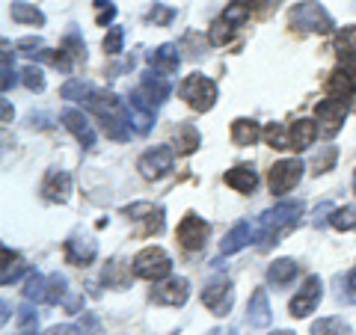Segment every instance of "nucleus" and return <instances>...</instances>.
<instances>
[{
    "label": "nucleus",
    "instance_id": "nucleus-1",
    "mask_svg": "<svg viewBox=\"0 0 356 335\" xmlns=\"http://www.w3.org/2000/svg\"><path fill=\"white\" fill-rule=\"evenodd\" d=\"M306 205L300 199H285V202L267 208L264 214L255 222V240H259V250H270L276 247L285 234H291L300 222H303Z\"/></svg>",
    "mask_w": 356,
    "mask_h": 335
},
{
    "label": "nucleus",
    "instance_id": "nucleus-2",
    "mask_svg": "<svg viewBox=\"0 0 356 335\" xmlns=\"http://www.w3.org/2000/svg\"><path fill=\"white\" fill-rule=\"evenodd\" d=\"M83 104L102 119V128L110 140H128L131 137V128H134L131 125V107L122 101L119 95L92 89V92L83 98Z\"/></svg>",
    "mask_w": 356,
    "mask_h": 335
},
{
    "label": "nucleus",
    "instance_id": "nucleus-3",
    "mask_svg": "<svg viewBox=\"0 0 356 335\" xmlns=\"http://www.w3.org/2000/svg\"><path fill=\"white\" fill-rule=\"evenodd\" d=\"M288 24H291L297 33H318V36H327L336 27V21L327 13L318 0H300L297 6H291L288 13Z\"/></svg>",
    "mask_w": 356,
    "mask_h": 335
},
{
    "label": "nucleus",
    "instance_id": "nucleus-4",
    "mask_svg": "<svg viewBox=\"0 0 356 335\" xmlns=\"http://www.w3.org/2000/svg\"><path fill=\"white\" fill-rule=\"evenodd\" d=\"M178 95H181L184 104L196 110V113H208V110L217 104V83L205 74H187L181 86H178Z\"/></svg>",
    "mask_w": 356,
    "mask_h": 335
},
{
    "label": "nucleus",
    "instance_id": "nucleus-5",
    "mask_svg": "<svg viewBox=\"0 0 356 335\" xmlns=\"http://www.w3.org/2000/svg\"><path fill=\"white\" fill-rule=\"evenodd\" d=\"M134 276L146 279V282H161V279H170L172 273V259L166 255L161 247H146L134 255Z\"/></svg>",
    "mask_w": 356,
    "mask_h": 335
},
{
    "label": "nucleus",
    "instance_id": "nucleus-6",
    "mask_svg": "<svg viewBox=\"0 0 356 335\" xmlns=\"http://www.w3.org/2000/svg\"><path fill=\"white\" fill-rule=\"evenodd\" d=\"M303 170H306V166L300 163L297 158L276 161V163L270 166V172H267V187H270V193H273V196L291 193V190L300 184V178H303Z\"/></svg>",
    "mask_w": 356,
    "mask_h": 335
},
{
    "label": "nucleus",
    "instance_id": "nucleus-7",
    "mask_svg": "<svg viewBox=\"0 0 356 335\" xmlns=\"http://www.w3.org/2000/svg\"><path fill=\"white\" fill-rule=\"evenodd\" d=\"M202 306L211 311V315L226 318L232 311V306H235V285H232V279H226V276L211 279L202 291Z\"/></svg>",
    "mask_w": 356,
    "mask_h": 335
},
{
    "label": "nucleus",
    "instance_id": "nucleus-8",
    "mask_svg": "<svg viewBox=\"0 0 356 335\" xmlns=\"http://www.w3.org/2000/svg\"><path fill=\"white\" fill-rule=\"evenodd\" d=\"M39 57L51 60V65H57L60 72L69 74L77 63H83V60H86V44H83V39L77 36V33H69V36L63 39V44H60V51H57V54L39 51Z\"/></svg>",
    "mask_w": 356,
    "mask_h": 335
},
{
    "label": "nucleus",
    "instance_id": "nucleus-9",
    "mask_svg": "<svg viewBox=\"0 0 356 335\" xmlns=\"http://www.w3.org/2000/svg\"><path fill=\"white\" fill-rule=\"evenodd\" d=\"M172 161H175V152L170 146H154V149L140 154L137 170H140L143 178H149V181H158V178L172 172Z\"/></svg>",
    "mask_w": 356,
    "mask_h": 335
},
{
    "label": "nucleus",
    "instance_id": "nucleus-10",
    "mask_svg": "<svg viewBox=\"0 0 356 335\" xmlns=\"http://www.w3.org/2000/svg\"><path fill=\"white\" fill-rule=\"evenodd\" d=\"M315 116H318V128L324 137H336L344 128V119H348V101H339V98H324V101L315 104Z\"/></svg>",
    "mask_w": 356,
    "mask_h": 335
},
{
    "label": "nucleus",
    "instance_id": "nucleus-11",
    "mask_svg": "<svg viewBox=\"0 0 356 335\" xmlns=\"http://www.w3.org/2000/svg\"><path fill=\"white\" fill-rule=\"evenodd\" d=\"M321 294H324V282H321V276H306V282H303V288L297 291V297L291 300V318H309L312 311H315V306L321 303Z\"/></svg>",
    "mask_w": 356,
    "mask_h": 335
},
{
    "label": "nucleus",
    "instance_id": "nucleus-12",
    "mask_svg": "<svg viewBox=\"0 0 356 335\" xmlns=\"http://www.w3.org/2000/svg\"><path fill=\"white\" fill-rule=\"evenodd\" d=\"M134 98H137L140 104H146L149 110H158L166 98H170V83H166L163 74H143L140 86L131 92Z\"/></svg>",
    "mask_w": 356,
    "mask_h": 335
},
{
    "label": "nucleus",
    "instance_id": "nucleus-13",
    "mask_svg": "<svg viewBox=\"0 0 356 335\" xmlns=\"http://www.w3.org/2000/svg\"><path fill=\"white\" fill-rule=\"evenodd\" d=\"M208 234H211V226H208L202 217H199V214H187L181 222H178L175 238H178V243H181L184 250L196 252V250H202V247H205Z\"/></svg>",
    "mask_w": 356,
    "mask_h": 335
},
{
    "label": "nucleus",
    "instance_id": "nucleus-14",
    "mask_svg": "<svg viewBox=\"0 0 356 335\" xmlns=\"http://www.w3.org/2000/svg\"><path fill=\"white\" fill-rule=\"evenodd\" d=\"M187 297H191V282H187L184 276H172V279H163L161 285L152 288V300L158 306H184Z\"/></svg>",
    "mask_w": 356,
    "mask_h": 335
},
{
    "label": "nucleus",
    "instance_id": "nucleus-15",
    "mask_svg": "<svg viewBox=\"0 0 356 335\" xmlns=\"http://www.w3.org/2000/svg\"><path fill=\"white\" fill-rule=\"evenodd\" d=\"M125 217L134 222H143V231L146 234H161L166 226V211L161 205L152 202H134L125 208Z\"/></svg>",
    "mask_w": 356,
    "mask_h": 335
},
{
    "label": "nucleus",
    "instance_id": "nucleus-16",
    "mask_svg": "<svg viewBox=\"0 0 356 335\" xmlns=\"http://www.w3.org/2000/svg\"><path fill=\"white\" fill-rule=\"evenodd\" d=\"M60 122L65 125V131L81 142L83 149H92L95 146V131H92V122L83 116V110H74V107H65L60 113Z\"/></svg>",
    "mask_w": 356,
    "mask_h": 335
},
{
    "label": "nucleus",
    "instance_id": "nucleus-17",
    "mask_svg": "<svg viewBox=\"0 0 356 335\" xmlns=\"http://www.w3.org/2000/svg\"><path fill=\"white\" fill-rule=\"evenodd\" d=\"M146 63L154 74H175L178 65H181V54H178L175 44H158V48L146 51Z\"/></svg>",
    "mask_w": 356,
    "mask_h": 335
},
{
    "label": "nucleus",
    "instance_id": "nucleus-18",
    "mask_svg": "<svg viewBox=\"0 0 356 335\" xmlns=\"http://www.w3.org/2000/svg\"><path fill=\"white\" fill-rule=\"evenodd\" d=\"M42 196L48 199V202H69V196H72V175L65 172V170H48V175H44V181H42Z\"/></svg>",
    "mask_w": 356,
    "mask_h": 335
},
{
    "label": "nucleus",
    "instance_id": "nucleus-19",
    "mask_svg": "<svg viewBox=\"0 0 356 335\" xmlns=\"http://www.w3.org/2000/svg\"><path fill=\"white\" fill-rule=\"evenodd\" d=\"M252 240H255V222L241 220V222H235V226H232V231L226 234V238H222L220 252H222V255H235V252H241L243 247H250Z\"/></svg>",
    "mask_w": 356,
    "mask_h": 335
},
{
    "label": "nucleus",
    "instance_id": "nucleus-20",
    "mask_svg": "<svg viewBox=\"0 0 356 335\" xmlns=\"http://www.w3.org/2000/svg\"><path fill=\"white\" fill-rule=\"evenodd\" d=\"M98 259V243L89 238H72L65 240V261L74 267H86Z\"/></svg>",
    "mask_w": 356,
    "mask_h": 335
},
{
    "label": "nucleus",
    "instance_id": "nucleus-21",
    "mask_svg": "<svg viewBox=\"0 0 356 335\" xmlns=\"http://www.w3.org/2000/svg\"><path fill=\"white\" fill-rule=\"evenodd\" d=\"M270 318H273V311H270V303H267V291L264 288H255L252 297H250V303H247V320H250V327H270Z\"/></svg>",
    "mask_w": 356,
    "mask_h": 335
},
{
    "label": "nucleus",
    "instance_id": "nucleus-22",
    "mask_svg": "<svg viewBox=\"0 0 356 335\" xmlns=\"http://www.w3.org/2000/svg\"><path fill=\"white\" fill-rule=\"evenodd\" d=\"M318 133H321L318 122H312V119H297V122H291V128H288V140H291V149H294V152H306L312 142L318 140Z\"/></svg>",
    "mask_w": 356,
    "mask_h": 335
},
{
    "label": "nucleus",
    "instance_id": "nucleus-23",
    "mask_svg": "<svg viewBox=\"0 0 356 335\" xmlns=\"http://www.w3.org/2000/svg\"><path fill=\"white\" fill-rule=\"evenodd\" d=\"M226 184L232 190H238V193H255V187H259V172H255L252 163H238L226 172Z\"/></svg>",
    "mask_w": 356,
    "mask_h": 335
},
{
    "label": "nucleus",
    "instance_id": "nucleus-24",
    "mask_svg": "<svg viewBox=\"0 0 356 335\" xmlns=\"http://www.w3.org/2000/svg\"><path fill=\"white\" fill-rule=\"evenodd\" d=\"M259 137H264V131L259 128V122L255 119H235L232 122V142L235 146H255Z\"/></svg>",
    "mask_w": 356,
    "mask_h": 335
},
{
    "label": "nucleus",
    "instance_id": "nucleus-25",
    "mask_svg": "<svg viewBox=\"0 0 356 335\" xmlns=\"http://www.w3.org/2000/svg\"><path fill=\"white\" fill-rule=\"evenodd\" d=\"M300 273V264L294 259H276L270 267H267V282L276 288H285L288 282H294Z\"/></svg>",
    "mask_w": 356,
    "mask_h": 335
},
{
    "label": "nucleus",
    "instance_id": "nucleus-26",
    "mask_svg": "<svg viewBox=\"0 0 356 335\" xmlns=\"http://www.w3.org/2000/svg\"><path fill=\"white\" fill-rule=\"evenodd\" d=\"M172 142H175L178 154H193L199 146H202V137H199L196 125H191V122H181V125L175 128V133H172Z\"/></svg>",
    "mask_w": 356,
    "mask_h": 335
},
{
    "label": "nucleus",
    "instance_id": "nucleus-27",
    "mask_svg": "<svg viewBox=\"0 0 356 335\" xmlns=\"http://www.w3.org/2000/svg\"><path fill=\"white\" fill-rule=\"evenodd\" d=\"M9 15H13V21H18V24H30V27H42L44 24L42 9L24 3V0H13V3H9Z\"/></svg>",
    "mask_w": 356,
    "mask_h": 335
},
{
    "label": "nucleus",
    "instance_id": "nucleus-28",
    "mask_svg": "<svg viewBox=\"0 0 356 335\" xmlns=\"http://www.w3.org/2000/svg\"><path fill=\"white\" fill-rule=\"evenodd\" d=\"M0 255H3V270H0V285H9V282H15V279L27 270V264H24V259H21L18 252H13L9 247L0 250Z\"/></svg>",
    "mask_w": 356,
    "mask_h": 335
},
{
    "label": "nucleus",
    "instance_id": "nucleus-29",
    "mask_svg": "<svg viewBox=\"0 0 356 335\" xmlns=\"http://www.w3.org/2000/svg\"><path fill=\"white\" fill-rule=\"evenodd\" d=\"M128 282H131V267H128L125 261L113 259V261H110V264L104 267V285H107V288H116V291H125Z\"/></svg>",
    "mask_w": 356,
    "mask_h": 335
},
{
    "label": "nucleus",
    "instance_id": "nucleus-30",
    "mask_svg": "<svg viewBox=\"0 0 356 335\" xmlns=\"http://www.w3.org/2000/svg\"><path fill=\"white\" fill-rule=\"evenodd\" d=\"M327 95H330V98H339V101H348L350 95H356V83L339 69V72L330 74V81H327Z\"/></svg>",
    "mask_w": 356,
    "mask_h": 335
},
{
    "label": "nucleus",
    "instance_id": "nucleus-31",
    "mask_svg": "<svg viewBox=\"0 0 356 335\" xmlns=\"http://www.w3.org/2000/svg\"><path fill=\"white\" fill-rule=\"evenodd\" d=\"M44 297H48V276H42L33 270L24 282V300L27 303H42L44 306Z\"/></svg>",
    "mask_w": 356,
    "mask_h": 335
},
{
    "label": "nucleus",
    "instance_id": "nucleus-32",
    "mask_svg": "<svg viewBox=\"0 0 356 335\" xmlns=\"http://www.w3.org/2000/svg\"><path fill=\"white\" fill-rule=\"evenodd\" d=\"M152 122H154V110H149L146 104H140L137 98L131 95V125H134V131H137V133H149Z\"/></svg>",
    "mask_w": 356,
    "mask_h": 335
},
{
    "label": "nucleus",
    "instance_id": "nucleus-33",
    "mask_svg": "<svg viewBox=\"0 0 356 335\" xmlns=\"http://www.w3.org/2000/svg\"><path fill=\"white\" fill-rule=\"evenodd\" d=\"M312 335H353V329L341 318H321L312 323Z\"/></svg>",
    "mask_w": 356,
    "mask_h": 335
},
{
    "label": "nucleus",
    "instance_id": "nucleus-34",
    "mask_svg": "<svg viewBox=\"0 0 356 335\" xmlns=\"http://www.w3.org/2000/svg\"><path fill=\"white\" fill-rule=\"evenodd\" d=\"M0 89H3V92H9V89L15 86V65H13V48H9V42L3 39V57H0Z\"/></svg>",
    "mask_w": 356,
    "mask_h": 335
},
{
    "label": "nucleus",
    "instance_id": "nucleus-35",
    "mask_svg": "<svg viewBox=\"0 0 356 335\" xmlns=\"http://www.w3.org/2000/svg\"><path fill=\"white\" fill-rule=\"evenodd\" d=\"M336 54H339V60L356 57V24L341 27V30L336 33Z\"/></svg>",
    "mask_w": 356,
    "mask_h": 335
},
{
    "label": "nucleus",
    "instance_id": "nucleus-36",
    "mask_svg": "<svg viewBox=\"0 0 356 335\" xmlns=\"http://www.w3.org/2000/svg\"><path fill=\"white\" fill-rule=\"evenodd\" d=\"M330 226L336 231H356V205L336 208L332 217H330Z\"/></svg>",
    "mask_w": 356,
    "mask_h": 335
},
{
    "label": "nucleus",
    "instance_id": "nucleus-37",
    "mask_svg": "<svg viewBox=\"0 0 356 335\" xmlns=\"http://www.w3.org/2000/svg\"><path fill=\"white\" fill-rule=\"evenodd\" d=\"M226 24H232V27H241L243 21L250 18V0H232V3L222 9V15H220Z\"/></svg>",
    "mask_w": 356,
    "mask_h": 335
},
{
    "label": "nucleus",
    "instance_id": "nucleus-38",
    "mask_svg": "<svg viewBox=\"0 0 356 335\" xmlns=\"http://www.w3.org/2000/svg\"><path fill=\"white\" fill-rule=\"evenodd\" d=\"M69 279H65L63 273H51L48 276V297H44V306H57L65 300V291H69Z\"/></svg>",
    "mask_w": 356,
    "mask_h": 335
},
{
    "label": "nucleus",
    "instance_id": "nucleus-39",
    "mask_svg": "<svg viewBox=\"0 0 356 335\" xmlns=\"http://www.w3.org/2000/svg\"><path fill=\"white\" fill-rule=\"evenodd\" d=\"M264 140L270 149H291V140H288V131L280 125V122H270V125L264 128Z\"/></svg>",
    "mask_w": 356,
    "mask_h": 335
},
{
    "label": "nucleus",
    "instance_id": "nucleus-40",
    "mask_svg": "<svg viewBox=\"0 0 356 335\" xmlns=\"http://www.w3.org/2000/svg\"><path fill=\"white\" fill-rule=\"evenodd\" d=\"M92 83H86V81H77V77H72V81H65L63 83V89H60V95L65 98V101H77V98H81V101H83V98L89 95V92H92Z\"/></svg>",
    "mask_w": 356,
    "mask_h": 335
},
{
    "label": "nucleus",
    "instance_id": "nucleus-41",
    "mask_svg": "<svg viewBox=\"0 0 356 335\" xmlns=\"http://www.w3.org/2000/svg\"><path fill=\"white\" fill-rule=\"evenodd\" d=\"M336 161H339V149L336 146H324L315 154V161H312V166H315V175L330 172L332 166H336Z\"/></svg>",
    "mask_w": 356,
    "mask_h": 335
},
{
    "label": "nucleus",
    "instance_id": "nucleus-42",
    "mask_svg": "<svg viewBox=\"0 0 356 335\" xmlns=\"http://www.w3.org/2000/svg\"><path fill=\"white\" fill-rule=\"evenodd\" d=\"M95 21L102 27H113V18H116V3L113 0H95Z\"/></svg>",
    "mask_w": 356,
    "mask_h": 335
},
{
    "label": "nucleus",
    "instance_id": "nucleus-43",
    "mask_svg": "<svg viewBox=\"0 0 356 335\" xmlns=\"http://www.w3.org/2000/svg\"><path fill=\"white\" fill-rule=\"evenodd\" d=\"M172 18H175V9L172 6H161V3H154L149 9V15H146V21H149V24H154V27L172 24Z\"/></svg>",
    "mask_w": 356,
    "mask_h": 335
},
{
    "label": "nucleus",
    "instance_id": "nucleus-44",
    "mask_svg": "<svg viewBox=\"0 0 356 335\" xmlns=\"http://www.w3.org/2000/svg\"><path fill=\"white\" fill-rule=\"evenodd\" d=\"M232 33H235V27L226 24L222 18H217L214 24H211V30H208V42H211V44H226V42L232 39Z\"/></svg>",
    "mask_w": 356,
    "mask_h": 335
},
{
    "label": "nucleus",
    "instance_id": "nucleus-45",
    "mask_svg": "<svg viewBox=\"0 0 356 335\" xmlns=\"http://www.w3.org/2000/svg\"><path fill=\"white\" fill-rule=\"evenodd\" d=\"M122 44H125V30H122V27H110L107 36H104V54L116 57V54H122Z\"/></svg>",
    "mask_w": 356,
    "mask_h": 335
},
{
    "label": "nucleus",
    "instance_id": "nucleus-46",
    "mask_svg": "<svg viewBox=\"0 0 356 335\" xmlns=\"http://www.w3.org/2000/svg\"><path fill=\"white\" fill-rule=\"evenodd\" d=\"M21 83H24L30 92H42V89H44V74H42V69H36V65H27V69L21 72Z\"/></svg>",
    "mask_w": 356,
    "mask_h": 335
},
{
    "label": "nucleus",
    "instance_id": "nucleus-47",
    "mask_svg": "<svg viewBox=\"0 0 356 335\" xmlns=\"http://www.w3.org/2000/svg\"><path fill=\"white\" fill-rule=\"evenodd\" d=\"M81 332L83 335H104V327H102V320H98L92 311H83L81 315Z\"/></svg>",
    "mask_w": 356,
    "mask_h": 335
},
{
    "label": "nucleus",
    "instance_id": "nucleus-48",
    "mask_svg": "<svg viewBox=\"0 0 356 335\" xmlns=\"http://www.w3.org/2000/svg\"><path fill=\"white\" fill-rule=\"evenodd\" d=\"M18 327L21 329H39V315H36V309H30L24 306L18 311Z\"/></svg>",
    "mask_w": 356,
    "mask_h": 335
},
{
    "label": "nucleus",
    "instance_id": "nucleus-49",
    "mask_svg": "<svg viewBox=\"0 0 356 335\" xmlns=\"http://www.w3.org/2000/svg\"><path fill=\"white\" fill-rule=\"evenodd\" d=\"M15 48H18L21 54H27V57H36V54H39V48H42V39H39V36L21 39V42H15Z\"/></svg>",
    "mask_w": 356,
    "mask_h": 335
},
{
    "label": "nucleus",
    "instance_id": "nucleus-50",
    "mask_svg": "<svg viewBox=\"0 0 356 335\" xmlns=\"http://www.w3.org/2000/svg\"><path fill=\"white\" fill-rule=\"evenodd\" d=\"M341 300H344V303H356V270H350V273H348V279H344Z\"/></svg>",
    "mask_w": 356,
    "mask_h": 335
},
{
    "label": "nucleus",
    "instance_id": "nucleus-51",
    "mask_svg": "<svg viewBox=\"0 0 356 335\" xmlns=\"http://www.w3.org/2000/svg\"><path fill=\"white\" fill-rule=\"evenodd\" d=\"M44 335H81V327H72V323H63V327H51Z\"/></svg>",
    "mask_w": 356,
    "mask_h": 335
},
{
    "label": "nucleus",
    "instance_id": "nucleus-52",
    "mask_svg": "<svg viewBox=\"0 0 356 335\" xmlns=\"http://www.w3.org/2000/svg\"><path fill=\"white\" fill-rule=\"evenodd\" d=\"M250 3H255L259 9H264V13H267V9H276V3H280V0H250Z\"/></svg>",
    "mask_w": 356,
    "mask_h": 335
},
{
    "label": "nucleus",
    "instance_id": "nucleus-53",
    "mask_svg": "<svg viewBox=\"0 0 356 335\" xmlns=\"http://www.w3.org/2000/svg\"><path fill=\"white\" fill-rule=\"evenodd\" d=\"M0 320H3V323L9 320V303H3V315H0Z\"/></svg>",
    "mask_w": 356,
    "mask_h": 335
},
{
    "label": "nucleus",
    "instance_id": "nucleus-54",
    "mask_svg": "<svg viewBox=\"0 0 356 335\" xmlns=\"http://www.w3.org/2000/svg\"><path fill=\"white\" fill-rule=\"evenodd\" d=\"M18 335H39V329H21Z\"/></svg>",
    "mask_w": 356,
    "mask_h": 335
},
{
    "label": "nucleus",
    "instance_id": "nucleus-55",
    "mask_svg": "<svg viewBox=\"0 0 356 335\" xmlns=\"http://www.w3.org/2000/svg\"><path fill=\"white\" fill-rule=\"evenodd\" d=\"M270 335H294V332H288V329H276V332H270Z\"/></svg>",
    "mask_w": 356,
    "mask_h": 335
},
{
    "label": "nucleus",
    "instance_id": "nucleus-56",
    "mask_svg": "<svg viewBox=\"0 0 356 335\" xmlns=\"http://www.w3.org/2000/svg\"><path fill=\"white\" fill-rule=\"evenodd\" d=\"M208 335H226V332H222V329H211Z\"/></svg>",
    "mask_w": 356,
    "mask_h": 335
},
{
    "label": "nucleus",
    "instance_id": "nucleus-57",
    "mask_svg": "<svg viewBox=\"0 0 356 335\" xmlns=\"http://www.w3.org/2000/svg\"><path fill=\"white\" fill-rule=\"evenodd\" d=\"M353 193H356V170H353Z\"/></svg>",
    "mask_w": 356,
    "mask_h": 335
}]
</instances>
